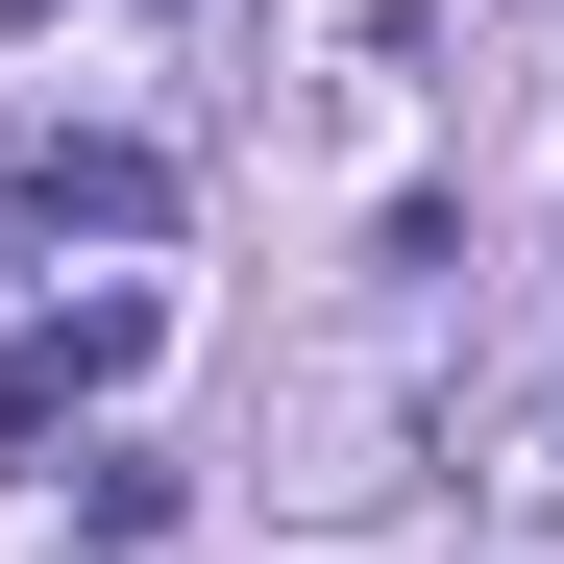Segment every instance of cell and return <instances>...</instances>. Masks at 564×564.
I'll use <instances>...</instances> for the list:
<instances>
[{"label":"cell","instance_id":"6da1fadb","mask_svg":"<svg viewBox=\"0 0 564 564\" xmlns=\"http://www.w3.org/2000/svg\"><path fill=\"white\" fill-rule=\"evenodd\" d=\"M466 564H564V368L466 417Z\"/></svg>","mask_w":564,"mask_h":564},{"label":"cell","instance_id":"7a4b0ae2","mask_svg":"<svg viewBox=\"0 0 564 564\" xmlns=\"http://www.w3.org/2000/svg\"><path fill=\"white\" fill-rule=\"evenodd\" d=\"M123 368H148V295H74V319H50L25 368H0V442H74V417L123 393Z\"/></svg>","mask_w":564,"mask_h":564},{"label":"cell","instance_id":"3957f363","mask_svg":"<svg viewBox=\"0 0 564 564\" xmlns=\"http://www.w3.org/2000/svg\"><path fill=\"white\" fill-rule=\"evenodd\" d=\"M25 221H50V246H74V221H99V246H148V221H172V148H123V123H50V148H25Z\"/></svg>","mask_w":564,"mask_h":564},{"label":"cell","instance_id":"277c9868","mask_svg":"<svg viewBox=\"0 0 564 564\" xmlns=\"http://www.w3.org/2000/svg\"><path fill=\"white\" fill-rule=\"evenodd\" d=\"M368 491H393V393H319L295 417V516H368Z\"/></svg>","mask_w":564,"mask_h":564},{"label":"cell","instance_id":"5b68a950","mask_svg":"<svg viewBox=\"0 0 564 564\" xmlns=\"http://www.w3.org/2000/svg\"><path fill=\"white\" fill-rule=\"evenodd\" d=\"M0 25H50V0H0Z\"/></svg>","mask_w":564,"mask_h":564}]
</instances>
